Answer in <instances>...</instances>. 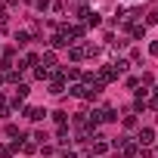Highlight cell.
I'll list each match as a JSON object with an SVG mask.
<instances>
[{"instance_id":"obj_8","label":"cell","mask_w":158,"mask_h":158,"mask_svg":"<svg viewBox=\"0 0 158 158\" xmlns=\"http://www.w3.org/2000/svg\"><path fill=\"white\" fill-rule=\"evenodd\" d=\"M3 19H6V16H3V6H0V22H3Z\"/></svg>"},{"instance_id":"obj_3","label":"cell","mask_w":158,"mask_h":158,"mask_svg":"<svg viewBox=\"0 0 158 158\" xmlns=\"http://www.w3.org/2000/svg\"><path fill=\"white\" fill-rule=\"evenodd\" d=\"M152 136H155V133H152L149 127H146V130H139V143H152Z\"/></svg>"},{"instance_id":"obj_2","label":"cell","mask_w":158,"mask_h":158,"mask_svg":"<svg viewBox=\"0 0 158 158\" xmlns=\"http://www.w3.org/2000/svg\"><path fill=\"white\" fill-rule=\"evenodd\" d=\"M84 53H87V50H84V47H74V50H71V53H68V56H71V59H74V62H77V59H84Z\"/></svg>"},{"instance_id":"obj_5","label":"cell","mask_w":158,"mask_h":158,"mask_svg":"<svg viewBox=\"0 0 158 158\" xmlns=\"http://www.w3.org/2000/svg\"><path fill=\"white\" fill-rule=\"evenodd\" d=\"M118 115H115V109H102V121H115Z\"/></svg>"},{"instance_id":"obj_7","label":"cell","mask_w":158,"mask_h":158,"mask_svg":"<svg viewBox=\"0 0 158 158\" xmlns=\"http://www.w3.org/2000/svg\"><path fill=\"white\" fill-rule=\"evenodd\" d=\"M47 3H50V0H34V6H37V10H47Z\"/></svg>"},{"instance_id":"obj_1","label":"cell","mask_w":158,"mask_h":158,"mask_svg":"<svg viewBox=\"0 0 158 158\" xmlns=\"http://www.w3.org/2000/svg\"><path fill=\"white\" fill-rule=\"evenodd\" d=\"M25 115H28L31 121H40V118H44L47 112H44V109H25Z\"/></svg>"},{"instance_id":"obj_6","label":"cell","mask_w":158,"mask_h":158,"mask_svg":"<svg viewBox=\"0 0 158 158\" xmlns=\"http://www.w3.org/2000/svg\"><path fill=\"white\" fill-rule=\"evenodd\" d=\"M50 44H53V47H65V34H56Z\"/></svg>"},{"instance_id":"obj_4","label":"cell","mask_w":158,"mask_h":158,"mask_svg":"<svg viewBox=\"0 0 158 158\" xmlns=\"http://www.w3.org/2000/svg\"><path fill=\"white\" fill-rule=\"evenodd\" d=\"M16 44L25 47V44H28V31H19V34H16Z\"/></svg>"}]
</instances>
